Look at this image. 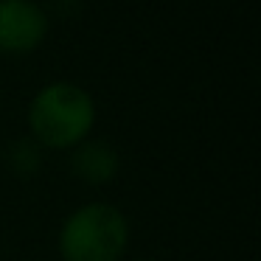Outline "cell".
Wrapping results in <instances>:
<instances>
[{
  "mask_svg": "<svg viewBox=\"0 0 261 261\" xmlns=\"http://www.w3.org/2000/svg\"><path fill=\"white\" fill-rule=\"evenodd\" d=\"M96 124V104L90 93L70 82L42 87L29 107L31 141L48 149H73L87 141Z\"/></svg>",
  "mask_w": 261,
  "mask_h": 261,
  "instance_id": "obj_1",
  "label": "cell"
},
{
  "mask_svg": "<svg viewBox=\"0 0 261 261\" xmlns=\"http://www.w3.org/2000/svg\"><path fill=\"white\" fill-rule=\"evenodd\" d=\"M57 247L62 261H121L129 247V222L115 205L87 202L65 216Z\"/></svg>",
  "mask_w": 261,
  "mask_h": 261,
  "instance_id": "obj_2",
  "label": "cell"
},
{
  "mask_svg": "<svg viewBox=\"0 0 261 261\" xmlns=\"http://www.w3.org/2000/svg\"><path fill=\"white\" fill-rule=\"evenodd\" d=\"M45 14L29 0H0V51H34L45 37Z\"/></svg>",
  "mask_w": 261,
  "mask_h": 261,
  "instance_id": "obj_3",
  "label": "cell"
},
{
  "mask_svg": "<svg viewBox=\"0 0 261 261\" xmlns=\"http://www.w3.org/2000/svg\"><path fill=\"white\" fill-rule=\"evenodd\" d=\"M121 158L115 152V146L104 138L96 141H82L79 146L70 149V171L76 180L87 182V186H107L118 177Z\"/></svg>",
  "mask_w": 261,
  "mask_h": 261,
  "instance_id": "obj_4",
  "label": "cell"
},
{
  "mask_svg": "<svg viewBox=\"0 0 261 261\" xmlns=\"http://www.w3.org/2000/svg\"><path fill=\"white\" fill-rule=\"evenodd\" d=\"M6 163L12 166V171H14V174H20V177L34 174V171L42 166L40 143H34L31 138H23V141H14V146L9 149Z\"/></svg>",
  "mask_w": 261,
  "mask_h": 261,
  "instance_id": "obj_5",
  "label": "cell"
},
{
  "mask_svg": "<svg viewBox=\"0 0 261 261\" xmlns=\"http://www.w3.org/2000/svg\"><path fill=\"white\" fill-rule=\"evenodd\" d=\"M135 261H154V258H135Z\"/></svg>",
  "mask_w": 261,
  "mask_h": 261,
  "instance_id": "obj_6",
  "label": "cell"
}]
</instances>
